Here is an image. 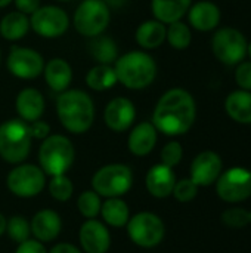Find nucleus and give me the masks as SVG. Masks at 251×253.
Instances as JSON below:
<instances>
[{
    "label": "nucleus",
    "instance_id": "de8ad7c7",
    "mask_svg": "<svg viewBox=\"0 0 251 253\" xmlns=\"http://www.w3.org/2000/svg\"><path fill=\"white\" fill-rule=\"evenodd\" d=\"M250 216H251V212H250ZM250 224H251V219H250Z\"/></svg>",
    "mask_w": 251,
    "mask_h": 253
},
{
    "label": "nucleus",
    "instance_id": "0eeeda50",
    "mask_svg": "<svg viewBox=\"0 0 251 253\" xmlns=\"http://www.w3.org/2000/svg\"><path fill=\"white\" fill-rule=\"evenodd\" d=\"M133 184L132 169L121 163H112L101 168L92 178V188L104 197H120L126 194Z\"/></svg>",
    "mask_w": 251,
    "mask_h": 253
},
{
    "label": "nucleus",
    "instance_id": "7c9ffc66",
    "mask_svg": "<svg viewBox=\"0 0 251 253\" xmlns=\"http://www.w3.org/2000/svg\"><path fill=\"white\" fill-rule=\"evenodd\" d=\"M101 197L95 191H84L77 200V208L80 213L87 219H95L101 213Z\"/></svg>",
    "mask_w": 251,
    "mask_h": 253
},
{
    "label": "nucleus",
    "instance_id": "2eb2a0df",
    "mask_svg": "<svg viewBox=\"0 0 251 253\" xmlns=\"http://www.w3.org/2000/svg\"><path fill=\"white\" fill-rule=\"evenodd\" d=\"M222 159L215 151L200 153L191 165V179L198 187H209L217 181L222 173Z\"/></svg>",
    "mask_w": 251,
    "mask_h": 253
},
{
    "label": "nucleus",
    "instance_id": "b1692460",
    "mask_svg": "<svg viewBox=\"0 0 251 253\" xmlns=\"http://www.w3.org/2000/svg\"><path fill=\"white\" fill-rule=\"evenodd\" d=\"M166 33H167V28L163 22L157 19H148L138 27L135 37H136V43L141 47L152 50V49L160 47L164 43Z\"/></svg>",
    "mask_w": 251,
    "mask_h": 253
},
{
    "label": "nucleus",
    "instance_id": "cd10ccee",
    "mask_svg": "<svg viewBox=\"0 0 251 253\" xmlns=\"http://www.w3.org/2000/svg\"><path fill=\"white\" fill-rule=\"evenodd\" d=\"M117 74L114 67L107 64H98L89 70L86 74V84L96 92H104L115 86L117 83Z\"/></svg>",
    "mask_w": 251,
    "mask_h": 253
},
{
    "label": "nucleus",
    "instance_id": "9d476101",
    "mask_svg": "<svg viewBox=\"0 0 251 253\" xmlns=\"http://www.w3.org/2000/svg\"><path fill=\"white\" fill-rule=\"evenodd\" d=\"M6 185L12 194L21 199H30L41 193L46 185V173L36 165H18L6 179Z\"/></svg>",
    "mask_w": 251,
    "mask_h": 253
},
{
    "label": "nucleus",
    "instance_id": "f257e3e1",
    "mask_svg": "<svg viewBox=\"0 0 251 253\" xmlns=\"http://www.w3.org/2000/svg\"><path fill=\"white\" fill-rule=\"evenodd\" d=\"M197 117V105L192 95L180 87L167 90L157 102L152 125L155 129L169 136L186 133Z\"/></svg>",
    "mask_w": 251,
    "mask_h": 253
},
{
    "label": "nucleus",
    "instance_id": "a878e982",
    "mask_svg": "<svg viewBox=\"0 0 251 253\" xmlns=\"http://www.w3.org/2000/svg\"><path fill=\"white\" fill-rule=\"evenodd\" d=\"M30 31V18L22 12H9L0 19V36L9 42L25 37Z\"/></svg>",
    "mask_w": 251,
    "mask_h": 253
},
{
    "label": "nucleus",
    "instance_id": "393cba45",
    "mask_svg": "<svg viewBox=\"0 0 251 253\" xmlns=\"http://www.w3.org/2000/svg\"><path fill=\"white\" fill-rule=\"evenodd\" d=\"M225 110L228 116L243 125L251 123V92L249 90H235L228 95L225 101Z\"/></svg>",
    "mask_w": 251,
    "mask_h": 253
},
{
    "label": "nucleus",
    "instance_id": "5701e85b",
    "mask_svg": "<svg viewBox=\"0 0 251 253\" xmlns=\"http://www.w3.org/2000/svg\"><path fill=\"white\" fill-rule=\"evenodd\" d=\"M191 0H152L151 12L154 19L163 24H172L180 21V18L189 10Z\"/></svg>",
    "mask_w": 251,
    "mask_h": 253
},
{
    "label": "nucleus",
    "instance_id": "f3484780",
    "mask_svg": "<svg viewBox=\"0 0 251 253\" xmlns=\"http://www.w3.org/2000/svg\"><path fill=\"white\" fill-rule=\"evenodd\" d=\"M15 107L19 119L25 123H33L40 120L44 111V98L40 90L34 87L22 89L15 99Z\"/></svg>",
    "mask_w": 251,
    "mask_h": 253
},
{
    "label": "nucleus",
    "instance_id": "473e14b6",
    "mask_svg": "<svg viewBox=\"0 0 251 253\" xmlns=\"http://www.w3.org/2000/svg\"><path fill=\"white\" fill-rule=\"evenodd\" d=\"M6 233L7 236L16 242L18 245L28 240L30 234H31V227L30 222L22 218V216H12L7 222H6Z\"/></svg>",
    "mask_w": 251,
    "mask_h": 253
},
{
    "label": "nucleus",
    "instance_id": "ea45409f",
    "mask_svg": "<svg viewBox=\"0 0 251 253\" xmlns=\"http://www.w3.org/2000/svg\"><path fill=\"white\" fill-rule=\"evenodd\" d=\"M18 12H22L25 15H31L40 7V0H13Z\"/></svg>",
    "mask_w": 251,
    "mask_h": 253
},
{
    "label": "nucleus",
    "instance_id": "4468645a",
    "mask_svg": "<svg viewBox=\"0 0 251 253\" xmlns=\"http://www.w3.org/2000/svg\"><path fill=\"white\" fill-rule=\"evenodd\" d=\"M135 119V104L124 96L111 99L104 110V122L112 132H124L130 129Z\"/></svg>",
    "mask_w": 251,
    "mask_h": 253
},
{
    "label": "nucleus",
    "instance_id": "412c9836",
    "mask_svg": "<svg viewBox=\"0 0 251 253\" xmlns=\"http://www.w3.org/2000/svg\"><path fill=\"white\" fill-rule=\"evenodd\" d=\"M43 76L46 84L53 92H64L70 87L72 80V68L71 65L62 58H53L47 64H44Z\"/></svg>",
    "mask_w": 251,
    "mask_h": 253
},
{
    "label": "nucleus",
    "instance_id": "9b49d317",
    "mask_svg": "<svg viewBox=\"0 0 251 253\" xmlns=\"http://www.w3.org/2000/svg\"><path fill=\"white\" fill-rule=\"evenodd\" d=\"M70 27L68 13L53 4L40 6L30 15V28L43 39L61 37Z\"/></svg>",
    "mask_w": 251,
    "mask_h": 253
},
{
    "label": "nucleus",
    "instance_id": "c756f323",
    "mask_svg": "<svg viewBox=\"0 0 251 253\" xmlns=\"http://www.w3.org/2000/svg\"><path fill=\"white\" fill-rule=\"evenodd\" d=\"M166 39H167V42L170 43V46L173 49L183 50L191 44L192 34H191V30H189V27L186 24H183L180 21H176V22L169 24Z\"/></svg>",
    "mask_w": 251,
    "mask_h": 253
},
{
    "label": "nucleus",
    "instance_id": "58836bf2",
    "mask_svg": "<svg viewBox=\"0 0 251 253\" xmlns=\"http://www.w3.org/2000/svg\"><path fill=\"white\" fill-rule=\"evenodd\" d=\"M15 253H47L46 252V248L43 246L41 242L38 240H25L22 243L18 245Z\"/></svg>",
    "mask_w": 251,
    "mask_h": 253
},
{
    "label": "nucleus",
    "instance_id": "09e8293b",
    "mask_svg": "<svg viewBox=\"0 0 251 253\" xmlns=\"http://www.w3.org/2000/svg\"><path fill=\"white\" fill-rule=\"evenodd\" d=\"M0 58H1V55H0Z\"/></svg>",
    "mask_w": 251,
    "mask_h": 253
},
{
    "label": "nucleus",
    "instance_id": "79ce46f5",
    "mask_svg": "<svg viewBox=\"0 0 251 253\" xmlns=\"http://www.w3.org/2000/svg\"><path fill=\"white\" fill-rule=\"evenodd\" d=\"M104 1L107 3V6H108V7H112V9L123 7V6L127 3V0H104Z\"/></svg>",
    "mask_w": 251,
    "mask_h": 253
},
{
    "label": "nucleus",
    "instance_id": "aec40b11",
    "mask_svg": "<svg viewBox=\"0 0 251 253\" xmlns=\"http://www.w3.org/2000/svg\"><path fill=\"white\" fill-rule=\"evenodd\" d=\"M30 227H31V234L38 242H52L59 236L62 228V221L55 211L43 209L33 216Z\"/></svg>",
    "mask_w": 251,
    "mask_h": 253
},
{
    "label": "nucleus",
    "instance_id": "72a5a7b5",
    "mask_svg": "<svg viewBox=\"0 0 251 253\" xmlns=\"http://www.w3.org/2000/svg\"><path fill=\"white\" fill-rule=\"evenodd\" d=\"M223 222L231 228H243L250 224V212L243 208H231L226 209L222 215Z\"/></svg>",
    "mask_w": 251,
    "mask_h": 253
},
{
    "label": "nucleus",
    "instance_id": "1a4fd4ad",
    "mask_svg": "<svg viewBox=\"0 0 251 253\" xmlns=\"http://www.w3.org/2000/svg\"><path fill=\"white\" fill-rule=\"evenodd\" d=\"M247 40L244 34L237 28H220L212 40V49L215 56L226 64V65H237L243 62L247 55Z\"/></svg>",
    "mask_w": 251,
    "mask_h": 253
},
{
    "label": "nucleus",
    "instance_id": "f704fd0d",
    "mask_svg": "<svg viewBox=\"0 0 251 253\" xmlns=\"http://www.w3.org/2000/svg\"><path fill=\"white\" fill-rule=\"evenodd\" d=\"M176 200L182 202V203H186V202H191L197 197L198 194V185L189 178V179H180L179 182L176 181L175 184V188H173V193Z\"/></svg>",
    "mask_w": 251,
    "mask_h": 253
},
{
    "label": "nucleus",
    "instance_id": "423d86ee",
    "mask_svg": "<svg viewBox=\"0 0 251 253\" xmlns=\"http://www.w3.org/2000/svg\"><path fill=\"white\" fill-rule=\"evenodd\" d=\"M111 19L109 7L104 0H83L74 12V28L84 37L104 34Z\"/></svg>",
    "mask_w": 251,
    "mask_h": 253
},
{
    "label": "nucleus",
    "instance_id": "ddd939ff",
    "mask_svg": "<svg viewBox=\"0 0 251 253\" xmlns=\"http://www.w3.org/2000/svg\"><path fill=\"white\" fill-rule=\"evenodd\" d=\"M6 67L12 76L24 80H33L43 74L44 59L37 50L31 47L13 46L7 55Z\"/></svg>",
    "mask_w": 251,
    "mask_h": 253
},
{
    "label": "nucleus",
    "instance_id": "e433bc0d",
    "mask_svg": "<svg viewBox=\"0 0 251 253\" xmlns=\"http://www.w3.org/2000/svg\"><path fill=\"white\" fill-rule=\"evenodd\" d=\"M235 80L243 90L251 92V62L249 61L240 62L235 71Z\"/></svg>",
    "mask_w": 251,
    "mask_h": 253
},
{
    "label": "nucleus",
    "instance_id": "c9c22d12",
    "mask_svg": "<svg viewBox=\"0 0 251 253\" xmlns=\"http://www.w3.org/2000/svg\"><path fill=\"white\" fill-rule=\"evenodd\" d=\"M182 156H183V148L178 141L167 142L161 150V163L173 169L180 163Z\"/></svg>",
    "mask_w": 251,
    "mask_h": 253
},
{
    "label": "nucleus",
    "instance_id": "7ed1b4c3",
    "mask_svg": "<svg viewBox=\"0 0 251 253\" xmlns=\"http://www.w3.org/2000/svg\"><path fill=\"white\" fill-rule=\"evenodd\" d=\"M117 80L127 89L141 90L148 87L157 76L154 58L143 50H132L117 58L114 62Z\"/></svg>",
    "mask_w": 251,
    "mask_h": 253
},
{
    "label": "nucleus",
    "instance_id": "6e6552de",
    "mask_svg": "<svg viewBox=\"0 0 251 253\" xmlns=\"http://www.w3.org/2000/svg\"><path fill=\"white\" fill-rule=\"evenodd\" d=\"M127 234L130 240L141 248L151 249L158 246L166 233V227L160 216L151 212H141L127 221Z\"/></svg>",
    "mask_w": 251,
    "mask_h": 253
},
{
    "label": "nucleus",
    "instance_id": "c03bdc74",
    "mask_svg": "<svg viewBox=\"0 0 251 253\" xmlns=\"http://www.w3.org/2000/svg\"><path fill=\"white\" fill-rule=\"evenodd\" d=\"M13 0H0V7H4V6H7V4H10Z\"/></svg>",
    "mask_w": 251,
    "mask_h": 253
},
{
    "label": "nucleus",
    "instance_id": "2f4dec72",
    "mask_svg": "<svg viewBox=\"0 0 251 253\" xmlns=\"http://www.w3.org/2000/svg\"><path fill=\"white\" fill-rule=\"evenodd\" d=\"M74 191L72 182L65 175H55L49 182V193L58 202H67L71 199Z\"/></svg>",
    "mask_w": 251,
    "mask_h": 253
},
{
    "label": "nucleus",
    "instance_id": "a19ab883",
    "mask_svg": "<svg viewBox=\"0 0 251 253\" xmlns=\"http://www.w3.org/2000/svg\"><path fill=\"white\" fill-rule=\"evenodd\" d=\"M49 253H81L74 245L70 243H59L56 246H53Z\"/></svg>",
    "mask_w": 251,
    "mask_h": 253
},
{
    "label": "nucleus",
    "instance_id": "4be33fe9",
    "mask_svg": "<svg viewBox=\"0 0 251 253\" xmlns=\"http://www.w3.org/2000/svg\"><path fill=\"white\" fill-rule=\"evenodd\" d=\"M189 24L198 31H210L219 25L220 10L212 1H198L188 10Z\"/></svg>",
    "mask_w": 251,
    "mask_h": 253
},
{
    "label": "nucleus",
    "instance_id": "37998d69",
    "mask_svg": "<svg viewBox=\"0 0 251 253\" xmlns=\"http://www.w3.org/2000/svg\"><path fill=\"white\" fill-rule=\"evenodd\" d=\"M6 218L0 213V236L3 234V233H6Z\"/></svg>",
    "mask_w": 251,
    "mask_h": 253
},
{
    "label": "nucleus",
    "instance_id": "6ab92c4d",
    "mask_svg": "<svg viewBox=\"0 0 251 253\" xmlns=\"http://www.w3.org/2000/svg\"><path fill=\"white\" fill-rule=\"evenodd\" d=\"M157 129L149 122H142L136 125L127 138V148L132 154L138 157L148 156L157 144Z\"/></svg>",
    "mask_w": 251,
    "mask_h": 253
},
{
    "label": "nucleus",
    "instance_id": "f8f14e48",
    "mask_svg": "<svg viewBox=\"0 0 251 253\" xmlns=\"http://www.w3.org/2000/svg\"><path fill=\"white\" fill-rule=\"evenodd\" d=\"M215 184L217 196L226 203H240L251 196V172L243 168L228 169Z\"/></svg>",
    "mask_w": 251,
    "mask_h": 253
},
{
    "label": "nucleus",
    "instance_id": "a18cd8bd",
    "mask_svg": "<svg viewBox=\"0 0 251 253\" xmlns=\"http://www.w3.org/2000/svg\"><path fill=\"white\" fill-rule=\"evenodd\" d=\"M247 53L250 55V58H251V43L249 44V47H247Z\"/></svg>",
    "mask_w": 251,
    "mask_h": 253
},
{
    "label": "nucleus",
    "instance_id": "20e7f679",
    "mask_svg": "<svg viewBox=\"0 0 251 253\" xmlns=\"http://www.w3.org/2000/svg\"><path fill=\"white\" fill-rule=\"evenodd\" d=\"M31 132L28 123L21 119H10L0 125V157L10 163H22L31 150Z\"/></svg>",
    "mask_w": 251,
    "mask_h": 253
},
{
    "label": "nucleus",
    "instance_id": "a211bd4d",
    "mask_svg": "<svg viewBox=\"0 0 251 253\" xmlns=\"http://www.w3.org/2000/svg\"><path fill=\"white\" fill-rule=\"evenodd\" d=\"M146 190L151 196L155 199H166L173 193L176 176L173 173V169L160 163L152 166L146 173Z\"/></svg>",
    "mask_w": 251,
    "mask_h": 253
},
{
    "label": "nucleus",
    "instance_id": "49530a36",
    "mask_svg": "<svg viewBox=\"0 0 251 253\" xmlns=\"http://www.w3.org/2000/svg\"><path fill=\"white\" fill-rule=\"evenodd\" d=\"M56 1H70V0H56Z\"/></svg>",
    "mask_w": 251,
    "mask_h": 253
},
{
    "label": "nucleus",
    "instance_id": "4c0bfd02",
    "mask_svg": "<svg viewBox=\"0 0 251 253\" xmlns=\"http://www.w3.org/2000/svg\"><path fill=\"white\" fill-rule=\"evenodd\" d=\"M28 126H30V132H31L33 139L36 138V139H41L43 141L50 133V126L46 122H43V120H36V122L30 123Z\"/></svg>",
    "mask_w": 251,
    "mask_h": 253
},
{
    "label": "nucleus",
    "instance_id": "39448f33",
    "mask_svg": "<svg viewBox=\"0 0 251 253\" xmlns=\"http://www.w3.org/2000/svg\"><path fill=\"white\" fill-rule=\"evenodd\" d=\"M75 151L72 142L64 135H49L38 150L40 168L46 175H65L74 163Z\"/></svg>",
    "mask_w": 251,
    "mask_h": 253
},
{
    "label": "nucleus",
    "instance_id": "bb28decb",
    "mask_svg": "<svg viewBox=\"0 0 251 253\" xmlns=\"http://www.w3.org/2000/svg\"><path fill=\"white\" fill-rule=\"evenodd\" d=\"M89 53L98 64H107V65H111L118 58V49L115 42L104 34L90 39Z\"/></svg>",
    "mask_w": 251,
    "mask_h": 253
},
{
    "label": "nucleus",
    "instance_id": "f03ea898",
    "mask_svg": "<svg viewBox=\"0 0 251 253\" xmlns=\"http://www.w3.org/2000/svg\"><path fill=\"white\" fill-rule=\"evenodd\" d=\"M56 114L61 125L70 133L87 132L95 120V104L90 95L81 89H67L56 99Z\"/></svg>",
    "mask_w": 251,
    "mask_h": 253
},
{
    "label": "nucleus",
    "instance_id": "c85d7f7f",
    "mask_svg": "<svg viewBox=\"0 0 251 253\" xmlns=\"http://www.w3.org/2000/svg\"><path fill=\"white\" fill-rule=\"evenodd\" d=\"M101 215L104 221L111 227H124L130 218L129 208L120 197H111L101 206Z\"/></svg>",
    "mask_w": 251,
    "mask_h": 253
},
{
    "label": "nucleus",
    "instance_id": "8fccbe9b",
    "mask_svg": "<svg viewBox=\"0 0 251 253\" xmlns=\"http://www.w3.org/2000/svg\"><path fill=\"white\" fill-rule=\"evenodd\" d=\"M250 172H251V170H250Z\"/></svg>",
    "mask_w": 251,
    "mask_h": 253
},
{
    "label": "nucleus",
    "instance_id": "dca6fc26",
    "mask_svg": "<svg viewBox=\"0 0 251 253\" xmlns=\"http://www.w3.org/2000/svg\"><path fill=\"white\" fill-rule=\"evenodd\" d=\"M78 240L86 253H107L111 245L107 227L96 219H87L80 227Z\"/></svg>",
    "mask_w": 251,
    "mask_h": 253
}]
</instances>
